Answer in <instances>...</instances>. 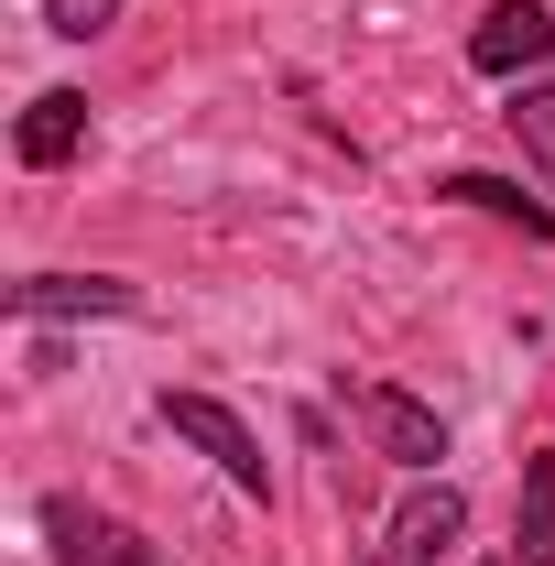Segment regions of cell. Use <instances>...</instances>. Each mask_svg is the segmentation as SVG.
<instances>
[{"mask_svg": "<svg viewBox=\"0 0 555 566\" xmlns=\"http://www.w3.org/2000/svg\"><path fill=\"white\" fill-rule=\"evenodd\" d=\"M153 415L175 424V436H186V447H197V458H218V480H229V491H251V501H273V458H262V436H251V424L229 415V403H208V392H164V403H153Z\"/></svg>", "mask_w": 555, "mask_h": 566, "instance_id": "1", "label": "cell"}, {"mask_svg": "<svg viewBox=\"0 0 555 566\" xmlns=\"http://www.w3.org/2000/svg\"><path fill=\"white\" fill-rule=\"evenodd\" d=\"M44 545H55V566H175L142 523H121V512H98V501H76V491L44 501Z\"/></svg>", "mask_w": 555, "mask_h": 566, "instance_id": "2", "label": "cell"}, {"mask_svg": "<svg viewBox=\"0 0 555 566\" xmlns=\"http://www.w3.org/2000/svg\"><path fill=\"white\" fill-rule=\"evenodd\" d=\"M348 415L370 424V447L404 458V469H436V458H447V424L425 415L415 392H392V381H348Z\"/></svg>", "mask_w": 555, "mask_h": 566, "instance_id": "3", "label": "cell"}, {"mask_svg": "<svg viewBox=\"0 0 555 566\" xmlns=\"http://www.w3.org/2000/svg\"><path fill=\"white\" fill-rule=\"evenodd\" d=\"M545 55H555V11L545 0H490L480 33H469V66L480 76H523V66H545Z\"/></svg>", "mask_w": 555, "mask_h": 566, "instance_id": "4", "label": "cell"}, {"mask_svg": "<svg viewBox=\"0 0 555 566\" xmlns=\"http://www.w3.org/2000/svg\"><path fill=\"white\" fill-rule=\"evenodd\" d=\"M458 534H469V501L436 480V491H415L404 512H392V534H381V566H447V556H458Z\"/></svg>", "mask_w": 555, "mask_h": 566, "instance_id": "5", "label": "cell"}, {"mask_svg": "<svg viewBox=\"0 0 555 566\" xmlns=\"http://www.w3.org/2000/svg\"><path fill=\"white\" fill-rule=\"evenodd\" d=\"M11 316H142V294L109 273H33L11 283Z\"/></svg>", "mask_w": 555, "mask_h": 566, "instance_id": "6", "label": "cell"}, {"mask_svg": "<svg viewBox=\"0 0 555 566\" xmlns=\"http://www.w3.org/2000/svg\"><path fill=\"white\" fill-rule=\"evenodd\" d=\"M11 153H22L33 175H55V164H76V153H87V98H76V87H44V98L22 109V132H11Z\"/></svg>", "mask_w": 555, "mask_h": 566, "instance_id": "7", "label": "cell"}, {"mask_svg": "<svg viewBox=\"0 0 555 566\" xmlns=\"http://www.w3.org/2000/svg\"><path fill=\"white\" fill-rule=\"evenodd\" d=\"M512 566H555V458H523V512H512Z\"/></svg>", "mask_w": 555, "mask_h": 566, "instance_id": "8", "label": "cell"}, {"mask_svg": "<svg viewBox=\"0 0 555 566\" xmlns=\"http://www.w3.org/2000/svg\"><path fill=\"white\" fill-rule=\"evenodd\" d=\"M436 197H458V208H480V218H512L523 240H555V208H534L523 186H501V175H447Z\"/></svg>", "mask_w": 555, "mask_h": 566, "instance_id": "9", "label": "cell"}, {"mask_svg": "<svg viewBox=\"0 0 555 566\" xmlns=\"http://www.w3.org/2000/svg\"><path fill=\"white\" fill-rule=\"evenodd\" d=\"M512 132H523V153L545 164V186H555V87H523L512 98Z\"/></svg>", "mask_w": 555, "mask_h": 566, "instance_id": "10", "label": "cell"}, {"mask_svg": "<svg viewBox=\"0 0 555 566\" xmlns=\"http://www.w3.org/2000/svg\"><path fill=\"white\" fill-rule=\"evenodd\" d=\"M44 22H55L66 44H98V33L121 22V0H44Z\"/></svg>", "mask_w": 555, "mask_h": 566, "instance_id": "11", "label": "cell"}, {"mask_svg": "<svg viewBox=\"0 0 555 566\" xmlns=\"http://www.w3.org/2000/svg\"><path fill=\"white\" fill-rule=\"evenodd\" d=\"M370 566H381V556H370Z\"/></svg>", "mask_w": 555, "mask_h": 566, "instance_id": "12", "label": "cell"}]
</instances>
